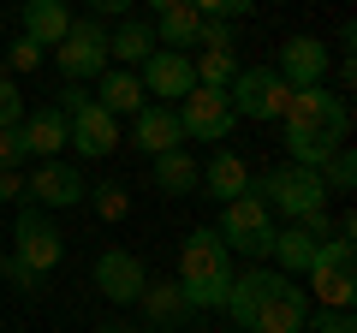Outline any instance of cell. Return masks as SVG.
<instances>
[{
    "label": "cell",
    "mask_w": 357,
    "mask_h": 333,
    "mask_svg": "<svg viewBox=\"0 0 357 333\" xmlns=\"http://www.w3.org/2000/svg\"><path fill=\"white\" fill-rule=\"evenodd\" d=\"M66 125H72V119H66L60 107H36V114H24V119H18L24 155H36V161H60V149H66Z\"/></svg>",
    "instance_id": "d6986e66"
},
{
    "label": "cell",
    "mask_w": 357,
    "mask_h": 333,
    "mask_svg": "<svg viewBox=\"0 0 357 333\" xmlns=\"http://www.w3.org/2000/svg\"><path fill=\"white\" fill-rule=\"evenodd\" d=\"M149 54H155V24L149 18H131V24H119L114 36H107V60H119L126 72H137Z\"/></svg>",
    "instance_id": "7402d4cb"
},
{
    "label": "cell",
    "mask_w": 357,
    "mask_h": 333,
    "mask_svg": "<svg viewBox=\"0 0 357 333\" xmlns=\"http://www.w3.org/2000/svg\"><path fill=\"white\" fill-rule=\"evenodd\" d=\"M304 297H316L321 309H351L357 297V244L351 238H328L316 250V262L304 268Z\"/></svg>",
    "instance_id": "277c9868"
},
{
    "label": "cell",
    "mask_w": 357,
    "mask_h": 333,
    "mask_svg": "<svg viewBox=\"0 0 357 333\" xmlns=\"http://www.w3.org/2000/svg\"><path fill=\"white\" fill-rule=\"evenodd\" d=\"M328 65H333V54L321 36H286L274 72L286 77V90H310V84H328Z\"/></svg>",
    "instance_id": "4fadbf2b"
},
{
    "label": "cell",
    "mask_w": 357,
    "mask_h": 333,
    "mask_svg": "<svg viewBox=\"0 0 357 333\" xmlns=\"http://www.w3.org/2000/svg\"><path fill=\"white\" fill-rule=\"evenodd\" d=\"M268 280H274V268H244V274H232V286H227V316H232V327H244L250 333V316H256V304H262V292H268Z\"/></svg>",
    "instance_id": "ffe728a7"
},
{
    "label": "cell",
    "mask_w": 357,
    "mask_h": 333,
    "mask_svg": "<svg viewBox=\"0 0 357 333\" xmlns=\"http://www.w3.org/2000/svg\"><path fill=\"white\" fill-rule=\"evenodd\" d=\"M0 203H24V173H0Z\"/></svg>",
    "instance_id": "74e56055"
},
{
    "label": "cell",
    "mask_w": 357,
    "mask_h": 333,
    "mask_svg": "<svg viewBox=\"0 0 357 333\" xmlns=\"http://www.w3.org/2000/svg\"><path fill=\"white\" fill-rule=\"evenodd\" d=\"M66 24H72L66 0H24V36H30V42H42V48H60Z\"/></svg>",
    "instance_id": "cb8c5ba5"
},
{
    "label": "cell",
    "mask_w": 357,
    "mask_h": 333,
    "mask_svg": "<svg viewBox=\"0 0 357 333\" xmlns=\"http://www.w3.org/2000/svg\"><path fill=\"white\" fill-rule=\"evenodd\" d=\"M345 131H351V107H345V95H333L328 84L292 90V102H286V114H280L286 155H292L298 166H321L345 143Z\"/></svg>",
    "instance_id": "6da1fadb"
},
{
    "label": "cell",
    "mask_w": 357,
    "mask_h": 333,
    "mask_svg": "<svg viewBox=\"0 0 357 333\" xmlns=\"http://www.w3.org/2000/svg\"><path fill=\"white\" fill-rule=\"evenodd\" d=\"M316 173H321V185H328V191H351V185H357V155H351V143H340V149H333Z\"/></svg>",
    "instance_id": "83f0119b"
},
{
    "label": "cell",
    "mask_w": 357,
    "mask_h": 333,
    "mask_svg": "<svg viewBox=\"0 0 357 333\" xmlns=\"http://www.w3.org/2000/svg\"><path fill=\"white\" fill-rule=\"evenodd\" d=\"M137 77H143V95H149V102H161V107H178L185 95L197 90L191 54H173V48H155L149 60L137 65Z\"/></svg>",
    "instance_id": "8fae6325"
},
{
    "label": "cell",
    "mask_w": 357,
    "mask_h": 333,
    "mask_svg": "<svg viewBox=\"0 0 357 333\" xmlns=\"http://www.w3.org/2000/svg\"><path fill=\"white\" fill-rule=\"evenodd\" d=\"M54 65H60V77L66 84H89V77H102L107 65V30H102V18H72L66 24V36H60V48H54Z\"/></svg>",
    "instance_id": "8992f818"
},
{
    "label": "cell",
    "mask_w": 357,
    "mask_h": 333,
    "mask_svg": "<svg viewBox=\"0 0 357 333\" xmlns=\"http://www.w3.org/2000/svg\"><path fill=\"white\" fill-rule=\"evenodd\" d=\"M13 256L24 262V268H36V274L60 268V256H66V232L48 220V208L18 203V220H13Z\"/></svg>",
    "instance_id": "ba28073f"
},
{
    "label": "cell",
    "mask_w": 357,
    "mask_h": 333,
    "mask_svg": "<svg viewBox=\"0 0 357 333\" xmlns=\"http://www.w3.org/2000/svg\"><path fill=\"white\" fill-rule=\"evenodd\" d=\"M173 6H185V0H149V13L161 18V13H173Z\"/></svg>",
    "instance_id": "ab89813d"
},
{
    "label": "cell",
    "mask_w": 357,
    "mask_h": 333,
    "mask_svg": "<svg viewBox=\"0 0 357 333\" xmlns=\"http://www.w3.org/2000/svg\"><path fill=\"white\" fill-rule=\"evenodd\" d=\"M232 286V250L220 244L215 226H191L178 244V292L191 309H220Z\"/></svg>",
    "instance_id": "7a4b0ae2"
},
{
    "label": "cell",
    "mask_w": 357,
    "mask_h": 333,
    "mask_svg": "<svg viewBox=\"0 0 357 333\" xmlns=\"http://www.w3.org/2000/svg\"><path fill=\"white\" fill-rule=\"evenodd\" d=\"M191 65H197V90H227L238 77V48H203Z\"/></svg>",
    "instance_id": "4316f807"
},
{
    "label": "cell",
    "mask_w": 357,
    "mask_h": 333,
    "mask_svg": "<svg viewBox=\"0 0 357 333\" xmlns=\"http://www.w3.org/2000/svg\"><path fill=\"white\" fill-rule=\"evenodd\" d=\"M102 333H131V327H126V321H107V327H102Z\"/></svg>",
    "instance_id": "60d3db41"
},
{
    "label": "cell",
    "mask_w": 357,
    "mask_h": 333,
    "mask_svg": "<svg viewBox=\"0 0 357 333\" xmlns=\"http://www.w3.org/2000/svg\"><path fill=\"white\" fill-rule=\"evenodd\" d=\"M0 77H6V60H0Z\"/></svg>",
    "instance_id": "b9f144b4"
},
{
    "label": "cell",
    "mask_w": 357,
    "mask_h": 333,
    "mask_svg": "<svg viewBox=\"0 0 357 333\" xmlns=\"http://www.w3.org/2000/svg\"><path fill=\"white\" fill-rule=\"evenodd\" d=\"M89 196L84 173L72 161H36V173L24 179V203L30 208H77Z\"/></svg>",
    "instance_id": "7c38bea8"
},
{
    "label": "cell",
    "mask_w": 357,
    "mask_h": 333,
    "mask_svg": "<svg viewBox=\"0 0 357 333\" xmlns=\"http://www.w3.org/2000/svg\"><path fill=\"white\" fill-rule=\"evenodd\" d=\"M137 304H143V316H149L155 327H178V321H191V316H197V309L185 304V292H178V280H149Z\"/></svg>",
    "instance_id": "44dd1931"
},
{
    "label": "cell",
    "mask_w": 357,
    "mask_h": 333,
    "mask_svg": "<svg viewBox=\"0 0 357 333\" xmlns=\"http://www.w3.org/2000/svg\"><path fill=\"white\" fill-rule=\"evenodd\" d=\"M96 107L102 114H114V119H137L143 107H149V95H143V77L137 72H126V65H107L102 77H96Z\"/></svg>",
    "instance_id": "e0dca14e"
},
{
    "label": "cell",
    "mask_w": 357,
    "mask_h": 333,
    "mask_svg": "<svg viewBox=\"0 0 357 333\" xmlns=\"http://www.w3.org/2000/svg\"><path fill=\"white\" fill-rule=\"evenodd\" d=\"M227 102L238 119H280L286 102H292V90H286V77L274 72V65H238V77L227 84Z\"/></svg>",
    "instance_id": "52a82bcc"
},
{
    "label": "cell",
    "mask_w": 357,
    "mask_h": 333,
    "mask_svg": "<svg viewBox=\"0 0 357 333\" xmlns=\"http://www.w3.org/2000/svg\"><path fill=\"white\" fill-rule=\"evenodd\" d=\"M173 114H178V131H185V137H197V143H227L232 125H238L227 90H191Z\"/></svg>",
    "instance_id": "30bf717a"
},
{
    "label": "cell",
    "mask_w": 357,
    "mask_h": 333,
    "mask_svg": "<svg viewBox=\"0 0 357 333\" xmlns=\"http://www.w3.org/2000/svg\"><path fill=\"white\" fill-rule=\"evenodd\" d=\"M203 18H250L256 13V0H191Z\"/></svg>",
    "instance_id": "836d02e7"
},
{
    "label": "cell",
    "mask_w": 357,
    "mask_h": 333,
    "mask_svg": "<svg viewBox=\"0 0 357 333\" xmlns=\"http://www.w3.org/2000/svg\"><path fill=\"white\" fill-rule=\"evenodd\" d=\"M220 244H227L232 256H250V262H262L268 250H274V215H268V203L262 196H232V203H220Z\"/></svg>",
    "instance_id": "5b68a950"
},
{
    "label": "cell",
    "mask_w": 357,
    "mask_h": 333,
    "mask_svg": "<svg viewBox=\"0 0 357 333\" xmlns=\"http://www.w3.org/2000/svg\"><path fill=\"white\" fill-rule=\"evenodd\" d=\"M197 191H208L215 203H232V196L250 191V166H244L238 149H215L203 166H197Z\"/></svg>",
    "instance_id": "2e32d148"
},
{
    "label": "cell",
    "mask_w": 357,
    "mask_h": 333,
    "mask_svg": "<svg viewBox=\"0 0 357 333\" xmlns=\"http://www.w3.org/2000/svg\"><path fill=\"white\" fill-rule=\"evenodd\" d=\"M131 6H137V0H89V13H96V18H114V13H131Z\"/></svg>",
    "instance_id": "f35d334b"
},
{
    "label": "cell",
    "mask_w": 357,
    "mask_h": 333,
    "mask_svg": "<svg viewBox=\"0 0 357 333\" xmlns=\"http://www.w3.org/2000/svg\"><path fill=\"white\" fill-rule=\"evenodd\" d=\"M18 119H24V95L13 77H0V125H18Z\"/></svg>",
    "instance_id": "d590c367"
},
{
    "label": "cell",
    "mask_w": 357,
    "mask_h": 333,
    "mask_svg": "<svg viewBox=\"0 0 357 333\" xmlns=\"http://www.w3.org/2000/svg\"><path fill=\"white\" fill-rule=\"evenodd\" d=\"M197 48H238V42H232V18H203Z\"/></svg>",
    "instance_id": "e575fe53"
},
{
    "label": "cell",
    "mask_w": 357,
    "mask_h": 333,
    "mask_svg": "<svg viewBox=\"0 0 357 333\" xmlns=\"http://www.w3.org/2000/svg\"><path fill=\"white\" fill-rule=\"evenodd\" d=\"M89 203H96V215H102V220H126V215H131V191H126L119 179L89 185Z\"/></svg>",
    "instance_id": "f1b7e54d"
},
{
    "label": "cell",
    "mask_w": 357,
    "mask_h": 333,
    "mask_svg": "<svg viewBox=\"0 0 357 333\" xmlns=\"http://www.w3.org/2000/svg\"><path fill=\"white\" fill-rule=\"evenodd\" d=\"M197 30H203V13H197L191 0H185V6H173V13L155 18V48L185 54V48H197Z\"/></svg>",
    "instance_id": "d4e9b609"
},
{
    "label": "cell",
    "mask_w": 357,
    "mask_h": 333,
    "mask_svg": "<svg viewBox=\"0 0 357 333\" xmlns=\"http://www.w3.org/2000/svg\"><path fill=\"white\" fill-rule=\"evenodd\" d=\"M0 60H6V72H36V65L48 60V48H42V42H30V36H18Z\"/></svg>",
    "instance_id": "f546056e"
},
{
    "label": "cell",
    "mask_w": 357,
    "mask_h": 333,
    "mask_svg": "<svg viewBox=\"0 0 357 333\" xmlns=\"http://www.w3.org/2000/svg\"><path fill=\"white\" fill-rule=\"evenodd\" d=\"M155 191H167V196H191V191H197V161H191L185 149L155 155Z\"/></svg>",
    "instance_id": "484cf974"
},
{
    "label": "cell",
    "mask_w": 357,
    "mask_h": 333,
    "mask_svg": "<svg viewBox=\"0 0 357 333\" xmlns=\"http://www.w3.org/2000/svg\"><path fill=\"white\" fill-rule=\"evenodd\" d=\"M304 316H310L304 286L274 268V280H268L262 304H256V316H250V333H304Z\"/></svg>",
    "instance_id": "9c48e42d"
},
{
    "label": "cell",
    "mask_w": 357,
    "mask_h": 333,
    "mask_svg": "<svg viewBox=\"0 0 357 333\" xmlns=\"http://www.w3.org/2000/svg\"><path fill=\"white\" fill-rule=\"evenodd\" d=\"M66 149H77L84 161H107V155L119 149V119L102 114V107L89 102L72 114V125H66Z\"/></svg>",
    "instance_id": "9a60e30c"
},
{
    "label": "cell",
    "mask_w": 357,
    "mask_h": 333,
    "mask_svg": "<svg viewBox=\"0 0 357 333\" xmlns=\"http://www.w3.org/2000/svg\"><path fill=\"white\" fill-rule=\"evenodd\" d=\"M54 107H60L66 119H72L77 107H89V95H84V84H66V90H60V102H54Z\"/></svg>",
    "instance_id": "8d00e7d4"
},
{
    "label": "cell",
    "mask_w": 357,
    "mask_h": 333,
    "mask_svg": "<svg viewBox=\"0 0 357 333\" xmlns=\"http://www.w3.org/2000/svg\"><path fill=\"white\" fill-rule=\"evenodd\" d=\"M131 143H137L143 155H167V149H185V131H178V114L173 107H161V102H149L137 119H131Z\"/></svg>",
    "instance_id": "ac0fdd59"
},
{
    "label": "cell",
    "mask_w": 357,
    "mask_h": 333,
    "mask_svg": "<svg viewBox=\"0 0 357 333\" xmlns=\"http://www.w3.org/2000/svg\"><path fill=\"white\" fill-rule=\"evenodd\" d=\"M30 155H24V137H18V125H0V173H18Z\"/></svg>",
    "instance_id": "d6a6232c"
},
{
    "label": "cell",
    "mask_w": 357,
    "mask_h": 333,
    "mask_svg": "<svg viewBox=\"0 0 357 333\" xmlns=\"http://www.w3.org/2000/svg\"><path fill=\"white\" fill-rule=\"evenodd\" d=\"M316 250H321V244L310 238L298 220H286V226H274V250H268V256L280 262V274H304L310 262H316Z\"/></svg>",
    "instance_id": "603a6c76"
},
{
    "label": "cell",
    "mask_w": 357,
    "mask_h": 333,
    "mask_svg": "<svg viewBox=\"0 0 357 333\" xmlns=\"http://www.w3.org/2000/svg\"><path fill=\"white\" fill-rule=\"evenodd\" d=\"M143 286H149V268H143L131 250H102V256H96V292H102L107 304H137Z\"/></svg>",
    "instance_id": "5bb4252c"
},
{
    "label": "cell",
    "mask_w": 357,
    "mask_h": 333,
    "mask_svg": "<svg viewBox=\"0 0 357 333\" xmlns=\"http://www.w3.org/2000/svg\"><path fill=\"white\" fill-rule=\"evenodd\" d=\"M304 327L310 333H357V321H351V309H316V316H304Z\"/></svg>",
    "instance_id": "1f68e13d"
},
{
    "label": "cell",
    "mask_w": 357,
    "mask_h": 333,
    "mask_svg": "<svg viewBox=\"0 0 357 333\" xmlns=\"http://www.w3.org/2000/svg\"><path fill=\"white\" fill-rule=\"evenodd\" d=\"M0 274H6V286H13L18 297H42V274H36V268H24L18 256H6V262H0Z\"/></svg>",
    "instance_id": "4dcf8cb0"
},
{
    "label": "cell",
    "mask_w": 357,
    "mask_h": 333,
    "mask_svg": "<svg viewBox=\"0 0 357 333\" xmlns=\"http://www.w3.org/2000/svg\"><path fill=\"white\" fill-rule=\"evenodd\" d=\"M250 196H262L268 215H286V220H304L310 208H328V185H321L316 166H268V173H250Z\"/></svg>",
    "instance_id": "3957f363"
}]
</instances>
